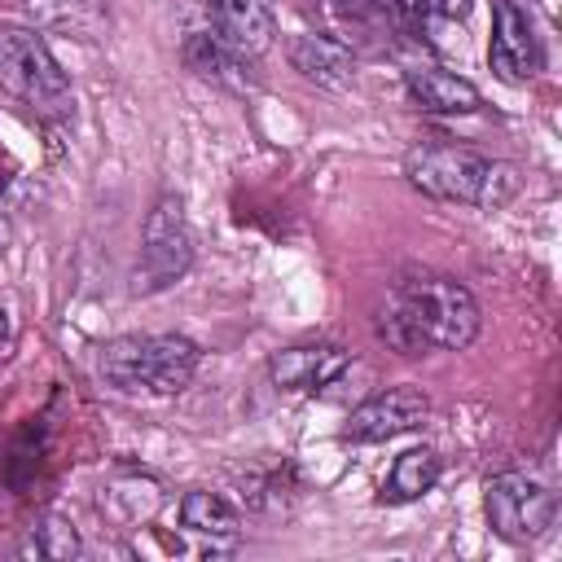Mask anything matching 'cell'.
<instances>
[{"label":"cell","mask_w":562,"mask_h":562,"mask_svg":"<svg viewBox=\"0 0 562 562\" xmlns=\"http://www.w3.org/2000/svg\"><path fill=\"white\" fill-rule=\"evenodd\" d=\"M285 57L303 79H312L321 88H347L356 79L351 48L342 40H334V35H294L285 44Z\"/></svg>","instance_id":"cell-13"},{"label":"cell","mask_w":562,"mask_h":562,"mask_svg":"<svg viewBox=\"0 0 562 562\" xmlns=\"http://www.w3.org/2000/svg\"><path fill=\"white\" fill-rule=\"evenodd\" d=\"M0 88L26 110H35L40 119L75 114L70 79L61 75L44 35L31 26H0Z\"/></svg>","instance_id":"cell-4"},{"label":"cell","mask_w":562,"mask_h":562,"mask_svg":"<svg viewBox=\"0 0 562 562\" xmlns=\"http://www.w3.org/2000/svg\"><path fill=\"white\" fill-rule=\"evenodd\" d=\"M4 241H9V228H4V220H0V250H4Z\"/></svg>","instance_id":"cell-21"},{"label":"cell","mask_w":562,"mask_h":562,"mask_svg":"<svg viewBox=\"0 0 562 562\" xmlns=\"http://www.w3.org/2000/svg\"><path fill=\"white\" fill-rule=\"evenodd\" d=\"M180 57H184V66H189L198 79H206V83H215V88L250 92V88L259 83L255 70H250V57L237 53L233 44H224L215 31H193V35L184 40Z\"/></svg>","instance_id":"cell-11"},{"label":"cell","mask_w":562,"mask_h":562,"mask_svg":"<svg viewBox=\"0 0 562 562\" xmlns=\"http://www.w3.org/2000/svg\"><path fill=\"white\" fill-rule=\"evenodd\" d=\"M193 268V228L184 215V202L176 193H162L140 224V255L132 268V294H158L176 285Z\"/></svg>","instance_id":"cell-5"},{"label":"cell","mask_w":562,"mask_h":562,"mask_svg":"<svg viewBox=\"0 0 562 562\" xmlns=\"http://www.w3.org/2000/svg\"><path fill=\"white\" fill-rule=\"evenodd\" d=\"M470 4L474 0H391V9H395V18L404 22V26H413V31H435L439 22H461L465 13H470Z\"/></svg>","instance_id":"cell-18"},{"label":"cell","mask_w":562,"mask_h":562,"mask_svg":"<svg viewBox=\"0 0 562 562\" xmlns=\"http://www.w3.org/2000/svg\"><path fill=\"white\" fill-rule=\"evenodd\" d=\"M180 522H184L193 536L224 540V544H233V540H237V531H241L237 509H233L220 492H206V487H198V492H189V496L180 501Z\"/></svg>","instance_id":"cell-16"},{"label":"cell","mask_w":562,"mask_h":562,"mask_svg":"<svg viewBox=\"0 0 562 562\" xmlns=\"http://www.w3.org/2000/svg\"><path fill=\"white\" fill-rule=\"evenodd\" d=\"M26 18L44 31H61L75 40H97L105 26L101 0H22Z\"/></svg>","instance_id":"cell-14"},{"label":"cell","mask_w":562,"mask_h":562,"mask_svg":"<svg viewBox=\"0 0 562 562\" xmlns=\"http://www.w3.org/2000/svg\"><path fill=\"white\" fill-rule=\"evenodd\" d=\"M22 553H26V558L66 562V558H79V553H83V540H79V531H75L66 518L48 514V518H40V527H31V536H26Z\"/></svg>","instance_id":"cell-17"},{"label":"cell","mask_w":562,"mask_h":562,"mask_svg":"<svg viewBox=\"0 0 562 562\" xmlns=\"http://www.w3.org/2000/svg\"><path fill=\"white\" fill-rule=\"evenodd\" d=\"M18 189H22V180H18L9 167H0V215H4V211H13V198H18Z\"/></svg>","instance_id":"cell-19"},{"label":"cell","mask_w":562,"mask_h":562,"mask_svg":"<svg viewBox=\"0 0 562 562\" xmlns=\"http://www.w3.org/2000/svg\"><path fill=\"white\" fill-rule=\"evenodd\" d=\"M198 342L184 334H123L97 356V373L119 395H180L198 373Z\"/></svg>","instance_id":"cell-3"},{"label":"cell","mask_w":562,"mask_h":562,"mask_svg":"<svg viewBox=\"0 0 562 562\" xmlns=\"http://www.w3.org/2000/svg\"><path fill=\"white\" fill-rule=\"evenodd\" d=\"M404 176L413 189H422L426 198L439 202H465V206H505L518 193V167L487 158L479 149L465 145H443V140H426L413 145L404 154Z\"/></svg>","instance_id":"cell-2"},{"label":"cell","mask_w":562,"mask_h":562,"mask_svg":"<svg viewBox=\"0 0 562 562\" xmlns=\"http://www.w3.org/2000/svg\"><path fill=\"white\" fill-rule=\"evenodd\" d=\"M483 509H487L492 531L509 544H536L558 522V496L549 492V483L522 470H505L487 479Z\"/></svg>","instance_id":"cell-6"},{"label":"cell","mask_w":562,"mask_h":562,"mask_svg":"<svg viewBox=\"0 0 562 562\" xmlns=\"http://www.w3.org/2000/svg\"><path fill=\"white\" fill-rule=\"evenodd\" d=\"M439 470H443V465H439V452H435V448H408V452L395 457V465H391V474H386L378 501H386V505H408V501L426 496V492L439 483Z\"/></svg>","instance_id":"cell-15"},{"label":"cell","mask_w":562,"mask_h":562,"mask_svg":"<svg viewBox=\"0 0 562 562\" xmlns=\"http://www.w3.org/2000/svg\"><path fill=\"white\" fill-rule=\"evenodd\" d=\"M430 413V400L422 386H391V391H378L373 400H364L360 408H351L347 426H342V439L351 443H382V439H395L404 430H417Z\"/></svg>","instance_id":"cell-8"},{"label":"cell","mask_w":562,"mask_h":562,"mask_svg":"<svg viewBox=\"0 0 562 562\" xmlns=\"http://www.w3.org/2000/svg\"><path fill=\"white\" fill-rule=\"evenodd\" d=\"M487 66L501 83H527L544 66L540 35L514 0H492V44H487Z\"/></svg>","instance_id":"cell-7"},{"label":"cell","mask_w":562,"mask_h":562,"mask_svg":"<svg viewBox=\"0 0 562 562\" xmlns=\"http://www.w3.org/2000/svg\"><path fill=\"white\" fill-rule=\"evenodd\" d=\"M4 347H9V312L0 307V360H4Z\"/></svg>","instance_id":"cell-20"},{"label":"cell","mask_w":562,"mask_h":562,"mask_svg":"<svg viewBox=\"0 0 562 562\" xmlns=\"http://www.w3.org/2000/svg\"><path fill=\"white\" fill-rule=\"evenodd\" d=\"M479 303L452 277H404L391 285L386 303L378 307V338L400 356L426 351H461L479 338Z\"/></svg>","instance_id":"cell-1"},{"label":"cell","mask_w":562,"mask_h":562,"mask_svg":"<svg viewBox=\"0 0 562 562\" xmlns=\"http://www.w3.org/2000/svg\"><path fill=\"white\" fill-rule=\"evenodd\" d=\"M404 88L413 97L417 110L426 114H474L483 105L479 88L452 70H439V66H413L404 70Z\"/></svg>","instance_id":"cell-12"},{"label":"cell","mask_w":562,"mask_h":562,"mask_svg":"<svg viewBox=\"0 0 562 562\" xmlns=\"http://www.w3.org/2000/svg\"><path fill=\"white\" fill-rule=\"evenodd\" d=\"M351 369V356L338 342H299L281 347L268 360V378L281 391H325Z\"/></svg>","instance_id":"cell-9"},{"label":"cell","mask_w":562,"mask_h":562,"mask_svg":"<svg viewBox=\"0 0 562 562\" xmlns=\"http://www.w3.org/2000/svg\"><path fill=\"white\" fill-rule=\"evenodd\" d=\"M206 13H211V31L224 44H233L237 53L259 57L272 48L277 18H272L268 0H206Z\"/></svg>","instance_id":"cell-10"}]
</instances>
